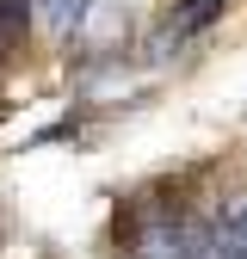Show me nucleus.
Returning <instances> with one entry per match:
<instances>
[{
  "label": "nucleus",
  "instance_id": "7ed1b4c3",
  "mask_svg": "<svg viewBox=\"0 0 247 259\" xmlns=\"http://www.w3.org/2000/svg\"><path fill=\"white\" fill-rule=\"evenodd\" d=\"M229 7V0H185V7L167 19V31H161V37H154V44H161V50H154V56H167V50H179V37H192V31H204L216 13H223Z\"/></svg>",
  "mask_w": 247,
  "mask_h": 259
},
{
  "label": "nucleus",
  "instance_id": "f257e3e1",
  "mask_svg": "<svg viewBox=\"0 0 247 259\" xmlns=\"http://www.w3.org/2000/svg\"><path fill=\"white\" fill-rule=\"evenodd\" d=\"M204 229L192 216H179V210H154L142 229H136V241H130V259H204Z\"/></svg>",
  "mask_w": 247,
  "mask_h": 259
},
{
  "label": "nucleus",
  "instance_id": "f03ea898",
  "mask_svg": "<svg viewBox=\"0 0 247 259\" xmlns=\"http://www.w3.org/2000/svg\"><path fill=\"white\" fill-rule=\"evenodd\" d=\"M31 13H37V25L50 31L56 44H68L87 31V13H93V0H31Z\"/></svg>",
  "mask_w": 247,
  "mask_h": 259
},
{
  "label": "nucleus",
  "instance_id": "20e7f679",
  "mask_svg": "<svg viewBox=\"0 0 247 259\" xmlns=\"http://www.w3.org/2000/svg\"><path fill=\"white\" fill-rule=\"evenodd\" d=\"M25 19H31V0H0V56L25 37Z\"/></svg>",
  "mask_w": 247,
  "mask_h": 259
}]
</instances>
